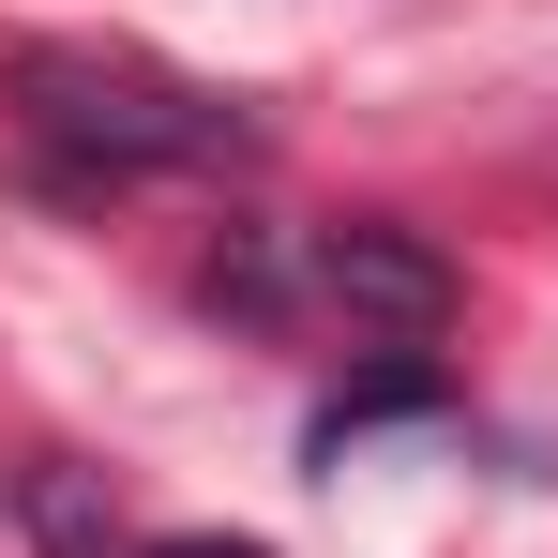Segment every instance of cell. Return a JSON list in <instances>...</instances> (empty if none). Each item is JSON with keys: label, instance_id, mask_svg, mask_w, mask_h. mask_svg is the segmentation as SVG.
I'll return each instance as SVG.
<instances>
[{"label": "cell", "instance_id": "1", "mask_svg": "<svg viewBox=\"0 0 558 558\" xmlns=\"http://www.w3.org/2000/svg\"><path fill=\"white\" fill-rule=\"evenodd\" d=\"M0 92L76 182H167V167H242L257 151V121L227 92H196L167 61H136V46H15Z\"/></svg>", "mask_w": 558, "mask_h": 558}, {"label": "cell", "instance_id": "2", "mask_svg": "<svg viewBox=\"0 0 558 558\" xmlns=\"http://www.w3.org/2000/svg\"><path fill=\"white\" fill-rule=\"evenodd\" d=\"M302 287H317L348 332H392V348H423V332L453 317V257L408 242V227H317V242H302Z\"/></svg>", "mask_w": 558, "mask_h": 558}, {"label": "cell", "instance_id": "3", "mask_svg": "<svg viewBox=\"0 0 558 558\" xmlns=\"http://www.w3.org/2000/svg\"><path fill=\"white\" fill-rule=\"evenodd\" d=\"M136 558H257L242 529H167V544H136Z\"/></svg>", "mask_w": 558, "mask_h": 558}]
</instances>
